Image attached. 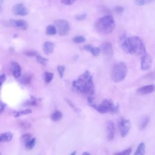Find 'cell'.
<instances>
[{"label": "cell", "instance_id": "obj_45", "mask_svg": "<svg viewBox=\"0 0 155 155\" xmlns=\"http://www.w3.org/2000/svg\"><path fill=\"white\" fill-rule=\"evenodd\" d=\"M1 154V153H0V154Z\"/></svg>", "mask_w": 155, "mask_h": 155}, {"label": "cell", "instance_id": "obj_16", "mask_svg": "<svg viewBox=\"0 0 155 155\" xmlns=\"http://www.w3.org/2000/svg\"><path fill=\"white\" fill-rule=\"evenodd\" d=\"M54 44L51 42L47 41L44 42L42 45V50L44 53L47 55L51 54L54 51Z\"/></svg>", "mask_w": 155, "mask_h": 155}, {"label": "cell", "instance_id": "obj_10", "mask_svg": "<svg viewBox=\"0 0 155 155\" xmlns=\"http://www.w3.org/2000/svg\"><path fill=\"white\" fill-rule=\"evenodd\" d=\"M8 24L12 27H16L22 30H25L28 26L27 22L22 19H11L9 21Z\"/></svg>", "mask_w": 155, "mask_h": 155}, {"label": "cell", "instance_id": "obj_35", "mask_svg": "<svg viewBox=\"0 0 155 155\" xmlns=\"http://www.w3.org/2000/svg\"><path fill=\"white\" fill-rule=\"evenodd\" d=\"M87 14L86 13H82L81 15H78L75 16V18L78 21H83L86 19L87 18Z\"/></svg>", "mask_w": 155, "mask_h": 155}, {"label": "cell", "instance_id": "obj_4", "mask_svg": "<svg viewBox=\"0 0 155 155\" xmlns=\"http://www.w3.org/2000/svg\"><path fill=\"white\" fill-rule=\"evenodd\" d=\"M90 105L96 110L98 113L101 114L107 113L116 114L118 112L119 108V105L118 104H114L111 100L108 99H104L99 104H96L93 102Z\"/></svg>", "mask_w": 155, "mask_h": 155}, {"label": "cell", "instance_id": "obj_22", "mask_svg": "<svg viewBox=\"0 0 155 155\" xmlns=\"http://www.w3.org/2000/svg\"><path fill=\"white\" fill-rule=\"evenodd\" d=\"M46 34L50 36H53L56 34L57 33V29L56 27L53 25H48L46 27Z\"/></svg>", "mask_w": 155, "mask_h": 155}, {"label": "cell", "instance_id": "obj_24", "mask_svg": "<svg viewBox=\"0 0 155 155\" xmlns=\"http://www.w3.org/2000/svg\"><path fill=\"white\" fill-rule=\"evenodd\" d=\"M53 76H54V74L53 73L45 71L44 75V79L45 82L47 84L50 83L53 79Z\"/></svg>", "mask_w": 155, "mask_h": 155}, {"label": "cell", "instance_id": "obj_30", "mask_svg": "<svg viewBox=\"0 0 155 155\" xmlns=\"http://www.w3.org/2000/svg\"><path fill=\"white\" fill-rule=\"evenodd\" d=\"M57 70H58L59 77L61 78H62L64 77V71L65 70V67L64 65H58L57 67Z\"/></svg>", "mask_w": 155, "mask_h": 155}, {"label": "cell", "instance_id": "obj_8", "mask_svg": "<svg viewBox=\"0 0 155 155\" xmlns=\"http://www.w3.org/2000/svg\"><path fill=\"white\" fill-rule=\"evenodd\" d=\"M153 64V59L151 56L145 53L143 54L140 59V68L142 70H147L150 69Z\"/></svg>", "mask_w": 155, "mask_h": 155}, {"label": "cell", "instance_id": "obj_44", "mask_svg": "<svg viewBox=\"0 0 155 155\" xmlns=\"http://www.w3.org/2000/svg\"><path fill=\"white\" fill-rule=\"evenodd\" d=\"M149 1H152V0H149Z\"/></svg>", "mask_w": 155, "mask_h": 155}, {"label": "cell", "instance_id": "obj_21", "mask_svg": "<svg viewBox=\"0 0 155 155\" xmlns=\"http://www.w3.org/2000/svg\"><path fill=\"white\" fill-rule=\"evenodd\" d=\"M32 111L30 109H25L23 110H20V111H13V115L15 117H18L22 115H25V114H28L31 113Z\"/></svg>", "mask_w": 155, "mask_h": 155}, {"label": "cell", "instance_id": "obj_34", "mask_svg": "<svg viewBox=\"0 0 155 155\" xmlns=\"http://www.w3.org/2000/svg\"><path fill=\"white\" fill-rule=\"evenodd\" d=\"M150 1L149 0H134V3L139 6H141L145 5L147 3H149Z\"/></svg>", "mask_w": 155, "mask_h": 155}, {"label": "cell", "instance_id": "obj_39", "mask_svg": "<svg viewBox=\"0 0 155 155\" xmlns=\"http://www.w3.org/2000/svg\"><path fill=\"white\" fill-rule=\"evenodd\" d=\"M6 107V104L1 101H0V114L2 112V111L4 110V108Z\"/></svg>", "mask_w": 155, "mask_h": 155}, {"label": "cell", "instance_id": "obj_6", "mask_svg": "<svg viewBox=\"0 0 155 155\" xmlns=\"http://www.w3.org/2000/svg\"><path fill=\"white\" fill-rule=\"evenodd\" d=\"M54 24L57 29V32H58L60 36H64L68 35L70 30V27L67 21L65 19H58L54 21Z\"/></svg>", "mask_w": 155, "mask_h": 155}, {"label": "cell", "instance_id": "obj_20", "mask_svg": "<svg viewBox=\"0 0 155 155\" xmlns=\"http://www.w3.org/2000/svg\"><path fill=\"white\" fill-rule=\"evenodd\" d=\"M145 153V145L143 142H140L139 144L138 147L136 150V152L134 153V155H143Z\"/></svg>", "mask_w": 155, "mask_h": 155}, {"label": "cell", "instance_id": "obj_26", "mask_svg": "<svg viewBox=\"0 0 155 155\" xmlns=\"http://www.w3.org/2000/svg\"><path fill=\"white\" fill-rule=\"evenodd\" d=\"M36 143V139L35 138H31L27 143H25V148L28 150H31Z\"/></svg>", "mask_w": 155, "mask_h": 155}, {"label": "cell", "instance_id": "obj_27", "mask_svg": "<svg viewBox=\"0 0 155 155\" xmlns=\"http://www.w3.org/2000/svg\"><path fill=\"white\" fill-rule=\"evenodd\" d=\"M19 125L22 129L24 130H27L31 127V124L29 122L24 120H20L19 122Z\"/></svg>", "mask_w": 155, "mask_h": 155}, {"label": "cell", "instance_id": "obj_32", "mask_svg": "<svg viewBox=\"0 0 155 155\" xmlns=\"http://www.w3.org/2000/svg\"><path fill=\"white\" fill-rule=\"evenodd\" d=\"M65 100L66 101V102H67V103L68 104V105H69L71 108H73V110L74 111L78 112V113H79V112H80L81 110H80L78 107H76L70 100H68V99H65Z\"/></svg>", "mask_w": 155, "mask_h": 155}, {"label": "cell", "instance_id": "obj_36", "mask_svg": "<svg viewBox=\"0 0 155 155\" xmlns=\"http://www.w3.org/2000/svg\"><path fill=\"white\" fill-rule=\"evenodd\" d=\"M6 80V75L5 74H1L0 75V89L1 88V86L2 85L3 83Z\"/></svg>", "mask_w": 155, "mask_h": 155}, {"label": "cell", "instance_id": "obj_23", "mask_svg": "<svg viewBox=\"0 0 155 155\" xmlns=\"http://www.w3.org/2000/svg\"><path fill=\"white\" fill-rule=\"evenodd\" d=\"M39 100L33 96H31L30 99L25 102V105L27 106H36L39 103Z\"/></svg>", "mask_w": 155, "mask_h": 155}, {"label": "cell", "instance_id": "obj_41", "mask_svg": "<svg viewBox=\"0 0 155 155\" xmlns=\"http://www.w3.org/2000/svg\"><path fill=\"white\" fill-rule=\"evenodd\" d=\"M4 0H0V10H1V7H2V5L4 3Z\"/></svg>", "mask_w": 155, "mask_h": 155}, {"label": "cell", "instance_id": "obj_13", "mask_svg": "<svg viewBox=\"0 0 155 155\" xmlns=\"http://www.w3.org/2000/svg\"><path fill=\"white\" fill-rule=\"evenodd\" d=\"M155 90V87L153 85H148L139 88L137 90V93L140 95H145L151 93Z\"/></svg>", "mask_w": 155, "mask_h": 155}, {"label": "cell", "instance_id": "obj_38", "mask_svg": "<svg viewBox=\"0 0 155 155\" xmlns=\"http://www.w3.org/2000/svg\"><path fill=\"white\" fill-rule=\"evenodd\" d=\"M25 55L27 56H36V53L35 52V51H26L24 53Z\"/></svg>", "mask_w": 155, "mask_h": 155}, {"label": "cell", "instance_id": "obj_31", "mask_svg": "<svg viewBox=\"0 0 155 155\" xmlns=\"http://www.w3.org/2000/svg\"><path fill=\"white\" fill-rule=\"evenodd\" d=\"M31 138V134H29V133H26V134H24V135L22 136V137H21V142L25 144V143H27Z\"/></svg>", "mask_w": 155, "mask_h": 155}, {"label": "cell", "instance_id": "obj_19", "mask_svg": "<svg viewBox=\"0 0 155 155\" xmlns=\"http://www.w3.org/2000/svg\"><path fill=\"white\" fill-rule=\"evenodd\" d=\"M62 116H63V114L61 111L59 110H56L51 114L50 118L51 120H53V122H58L62 119Z\"/></svg>", "mask_w": 155, "mask_h": 155}, {"label": "cell", "instance_id": "obj_29", "mask_svg": "<svg viewBox=\"0 0 155 155\" xmlns=\"http://www.w3.org/2000/svg\"><path fill=\"white\" fill-rule=\"evenodd\" d=\"M72 40L74 43L79 44V43L84 42L85 41V38L82 36H78L74 37Z\"/></svg>", "mask_w": 155, "mask_h": 155}, {"label": "cell", "instance_id": "obj_33", "mask_svg": "<svg viewBox=\"0 0 155 155\" xmlns=\"http://www.w3.org/2000/svg\"><path fill=\"white\" fill-rule=\"evenodd\" d=\"M131 150H132L131 148H127V149H126V150L122 151V152H118V153H114V154H119V155H120H120H129V154H131Z\"/></svg>", "mask_w": 155, "mask_h": 155}, {"label": "cell", "instance_id": "obj_42", "mask_svg": "<svg viewBox=\"0 0 155 155\" xmlns=\"http://www.w3.org/2000/svg\"><path fill=\"white\" fill-rule=\"evenodd\" d=\"M82 154L83 155H90V153H88V152H84L83 153H82Z\"/></svg>", "mask_w": 155, "mask_h": 155}, {"label": "cell", "instance_id": "obj_12", "mask_svg": "<svg viewBox=\"0 0 155 155\" xmlns=\"http://www.w3.org/2000/svg\"><path fill=\"white\" fill-rule=\"evenodd\" d=\"M106 133L108 140H111L114 137L115 128L114 123L111 120H108L106 122Z\"/></svg>", "mask_w": 155, "mask_h": 155}, {"label": "cell", "instance_id": "obj_9", "mask_svg": "<svg viewBox=\"0 0 155 155\" xmlns=\"http://www.w3.org/2000/svg\"><path fill=\"white\" fill-rule=\"evenodd\" d=\"M12 11L13 13L18 16H24L28 13V11L26 7L22 3H18L13 6Z\"/></svg>", "mask_w": 155, "mask_h": 155}, {"label": "cell", "instance_id": "obj_1", "mask_svg": "<svg viewBox=\"0 0 155 155\" xmlns=\"http://www.w3.org/2000/svg\"><path fill=\"white\" fill-rule=\"evenodd\" d=\"M119 45L122 50L127 54L141 55L146 53L145 45L142 39L137 36H123L119 39Z\"/></svg>", "mask_w": 155, "mask_h": 155}, {"label": "cell", "instance_id": "obj_14", "mask_svg": "<svg viewBox=\"0 0 155 155\" xmlns=\"http://www.w3.org/2000/svg\"><path fill=\"white\" fill-rule=\"evenodd\" d=\"M11 70L15 78H19L21 76V68L17 62H12L11 64Z\"/></svg>", "mask_w": 155, "mask_h": 155}, {"label": "cell", "instance_id": "obj_43", "mask_svg": "<svg viewBox=\"0 0 155 155\" xmlns=\"http://www.w3.org/2000/svg\"><path fill=\"white\" fill-rule=\"evenodd\" d=\"M76 152L74 151H73V153H71L70 154H71V155H74V154H76Z\"/></svg>", "mask_w": 155, "mask_h": 155}, {"label": "cell", "instance_id": "obj_2", "mask_svg": "<svg viewBox=\"0 0 155 155\" xmlns=\"http://www.w3.org/2000/svg\"><path fill=\"white\" fill-rule=\"evenodd\" d=\"M73 91L88 96H93L94 94V85L93 76L90 71L86 70L81 74L77 79L72 82Z\"/></svg>", "mask_w": 155, "mask_h": 155}, {"label": "cell", "instance_id": "obj_7", "mask_svg": "<svg viewBox=\"0 0 155 155\" xmlns=\"http://www.w3.org/2000/svg\"><path fill=\"white\" fill-rule=\"evenodd\" d=\"M131 122L129 120L122 118L119 122V128L120 136L124 137H125L129 133L131 129Z\"/></svg>", "mask_w": 155, "mask_h": 155}, {"label": "cell", "instance_id": "obj_37", "mask_svg": "<svg viewBox=\"0 0 155 155\" xmlns=\"http://www.w3.org/2000/svg\"><path fill=\"white\" fill-rule=\"evenodd\" d=\"M76 0H61V2L65 5H71L72 4H73L74 2Z\"/></svg>", "mask_w": 155, "mask_h": 155}, {"label": "cell", "instance_id": "obj_28", "mask_svg": "<svg viewBox=\"0 0 155 155\" xmlns=\"http://www.w3.org/2000/svg\"><path fill=\"white\" fill-rule=\"evenodd\" d=\"M31 77L29 74H25L20 79V81L23 84H28L31 81Z\"/></svg>", "mask_w": 155, "mask_h": 155}, {"label": "cell", "instance_id": "obj_5", "mask_svg": "<svg viewBox=\"0 0 155 155\" xmlns=\"http://www.w3.org/2000/svg\"><path fill=\"white\" fill-rule=\"evenodd\" d=\"M127 66L124 62H118L113 67L111 73V79L114 82L122 81L127 73Z\"/></svg>", "mask_w": 155, "mask_h": 155}, {"label": "cell", "instance_id": "obj_40", "mask_svg": "<svg viewBox=\"0 0 155 155\" xmlns=\"http://www.w3.org/2000/svg\"><path fill=\"white\" fill-rule=\"evenodd\" d=\"M114 10H115L116 12H117V13H121V12H123L124 8H123L122 7H116L114 8Z\"/></svg>", "mask_w": 155, "mask_h": 155}, {"label": "cell", "instance_id": "obj_18", "mask_svg": "<svg viewBox=\"0 0 155 155\" xmlns=\"http://www.w3.org/2000/svg\"><path fill=\"white\" fill-rule=\"evenodd\" d=\"M149 121H150L149 116H145L142 117V119H140L139 124V130H144L147 127Z\"/></svg>", "mask_w": 155, "mask_h": 155}, {"label": "cell", "instance_id": "obj_11", "mask_svg": "<svg viewBox=\"0 0 155 155\" xmlns=\"http://www.w3.org/2000/svg\"><path fill=\"white\" fill-rule=\"evenodd\" d=\"M101 50L102 51L104 54L108 58H111L113 55L114 51L112 47V45L110 42H106L103 43L101 45Z\"/></svg>", "mask_w": 155, "mask_h": 155}, {"label": "cell", "instance_id": "obj_25", "mask_svg": "<svg viewBox=\"0 0 155 155\" xmlns=\"http://www.w3.org/2000/svg\"><path fill=\"white\" fill-rule=\"evenodd\" d=\"M36 61L38 63H39L40 64L42 65H45L47 64L48 61V59H47L45 58H44V57H42L41 55L36 54Z\"/></svg>", "mask_w": 155, "mask_h": 155}, {"label": "cell", "instance_id": "obj_17", "mask_svg": "<svg viewBox=\"0 0 155 155\" xmlns=\"http://www.w3.org/2000/svg\"><path fill=\"white\" fill-rule=\"evenodd\" d=\"M13 134L11 132H5L0 134V143L8 142L12 140Z\"/></svg>", "mask_w": 155, "mask_h": 155}, {"label": "cell", "instance_id": "obj_15", "mask_svg": "<svg viewBox=\"0 0 155 155\" xmlns=\"http://www.w3.org/2000/svg\"><path fill=\"white\" fill-rule=\"evenodd\" d=\"M83 49L87 51H89L92 55L94 56H97L99 55L101 50V48L97 47H94L91 44H86L83 46Z\"/></svg>", "mask_w": 155, "mask_h": 155}, {"label": "cell", "instance_id": "obj_3", "mask_svg": "<svg viewBox=\"0 0 155 155\" xmlns=\"http://www.w3.org/2000/svg\"><path fill=\"white\" fill-rule=\"evenodd\" d=\"M115 27L114 18L110 15H106L99 18L94 23V28L101 35L111 33Z\"/></svg>", "mask_w": 155, "mask_h": 155}]
</instances>
